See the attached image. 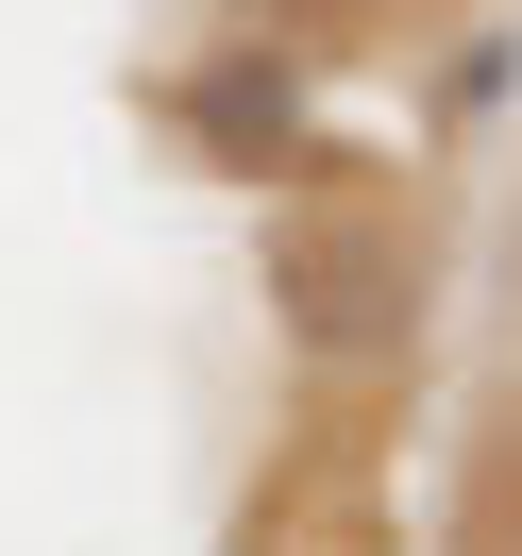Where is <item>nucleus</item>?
I'll return each mask as SVG.
<instances>
[{"mask_svg": "<svg viewBox=\"0 0 522 556\" xmlns=\"http://www.w3.org/2000/svg\"><path fill=\"white\" fill-rule=\"evenodd\" d=\"M270 320L304 338V371H371L421 338V237L387 203H287L270 219Z\"/></svg>", "mask_w": 522, "mask_h": 556, "instance_id": "obj_1", "label": "nucleus"}, {"mask_svg": "<svg viewBox=\"0 0 522 556\" xmlns=\"http://www.w3.org/2000/svg\"><path fill=\"white\" fill-rule=\"evenodd\" d=\"M438 556H522V388L472 421V455H455V522H438Z\"/></svg>", "mask_w": 522, "mask_h": 556, "instance_id": "obj_4", "label": "nucleus"}, {"mask_svg": "<svg viewBox=\"0 0 522 556\" xmlns=\"http://www.w3.org/2000/svg\"><path fill=\"white\" fill-rule=\"evenodd\" d=\"M186 136L219 152V169H287V136H304V85H287V51H219V68H186Z\"/></svg>", "mask_w": 522, "mask_h": 556, "instance_id": "obj_3", "label": "nucleus"}, {"mask_svg": "<svg viewBox=\"0 0 522 556\" xmlns=\"http://www.w3.org/2000/svg\"><path fill=\"white\" fill-rule=\"evenodd\" d=\"M253 556H387L371 455H354V439H304L270 489H253Z\"/></svg>", "mask_w": 522, "mask_h": 556, "instance_id": "obj_2", "label": "nucleus"}]
</instances>
